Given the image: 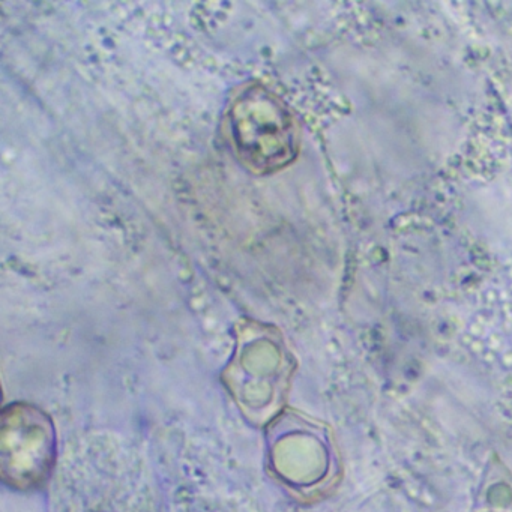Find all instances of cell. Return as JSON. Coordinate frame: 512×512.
Masks as SVG:
<instances>
[{
  "instance_id": "cell-1",
  "label": "cell",
  "mask_w": 512,
  "mask_h": 512,
  "mask_svg": "<svg viewBox=\"0 0 512 512\" xmlns=\"http://www.w3.org/2000/svg\"><path fill=\"white\" fill-rule=\"evenodd\" d=\"M229 131L241 163L259 175L284 169L298 155L295 118L265 89H248L233 103Z\"/></svg>"
}]
</instances>
